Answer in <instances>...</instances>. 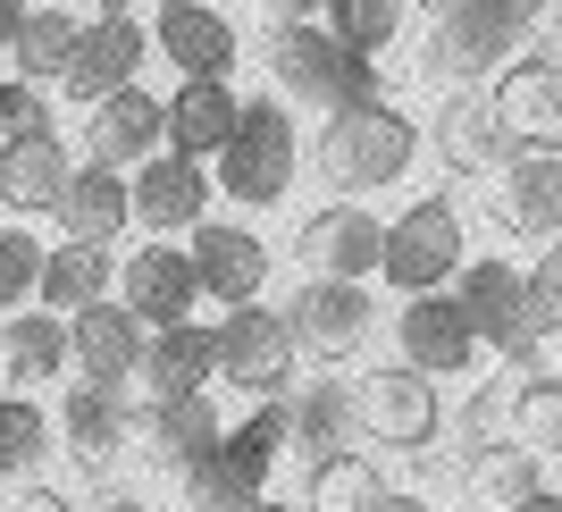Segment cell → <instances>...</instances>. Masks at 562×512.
Segmentation results:
<instances>
[{
  "label": "cell",
  "mask_w": 562,
  "mask_h": 512,
  "mask_svg": "<svg viewBox=\"0 0 562 512\" xmlns=\"http://www.w3.org/2000/svg\"><path fill=\"white\" fill-rule=\"evenodd\" d=\"M504 227L554 244L562 235V152H513L504 168Z\"/></svg>",
  "instance_id": "obj_31"
},
{
  "label": "cell",
  "mask_w": 562,
  "mask_h": 512,
  "mask_svg": "<svg viewBox=\"0 0 562 512\" xmlns=\"http://www.w3.org/2000/svg\"><path fill=\"white\" fill-rule=\"evenodd\" d=\"M370 512H446V504H428V496L420 488H386V496H378V504Z\"/></svg>",
  "instance_id": "obj_42"
},
{
  "label": "cell",
  "mask_w": 562,
  "mask_h": 512,
  "mask_svg": "<svg viewBox=\"0 0 562 512\" xmlns=\"http://www.w3.org/2000/svg\"><path fill=\"white\" fill-rule=\"evenodd\" d=\"M76 34H85V18H68L59 0L50 9H25L18 43H9V76H25V85H59L76 59Z\"/></svg>",
  "instance_id": "obj_32"
},
{
  "label": "cell",
  "mask_w": 562,
  "mask_h": 512,
  "mask_svg": "<svg viewBox=\"0 0 562 512\" xmlns=\"http://www.w3.org/2000/svg\"><path fill=\"white\" fill-rule=\"evenodd\" d=\"M186 260L193 278H202V303H260L269 278H278V253H269V235L244 227V219H202L186 235Z\"/></svg>",
  "instance_id": "obj_11"
},
{
  "label": "cell",
  "mask_w": 562,
  "mask_h": 512,
  "mask_svg": "<svg viewBox=\"0 0 562 512\" xmlns=\"http://www.w3.org/2000/svg\"><path fill=\"white\" fill-rule=\"evenodd\" d=\"M68 177H76V152L59 143V126H50V135H9L0 143V210L25 219V227L59 210Z\"/></svg>",
  "instance_id": "obj_23"
},
{
  "label": "cell",
  "mask_w": 562,
  "mask_h": 512,
  "mask_svg": "<svg viewBox=\"0 0 562 512\" xmlns=\"http://www.w3.org/2000/svg\"><path fill=\"white\" fill-rule=\"evenodd\" d=\"M85 18H135V0H85Z\"/></svg>",
  "instance_id": "obj_45"
},
{
  "label": "cell",
  "mask_w": 562,
  "mask_h": 512,
  "mask_svg": "<svg viewBox=\"0 0 562 512\" xmlns=\"http://www.w3.org/2000/svg\"><path fill=\"white\" fill-rule=\"evenodd\" d=\"M386 488H395V479L378 470L370 445H319L311 470H303V512H370Z\"/></svg>",
  "instance_id": "obj_29"
},
{
  "label": "cell",
  "mask_w": 562,
  "mask_h": 512,
  "mask_svg": "<svg viewBox=\"0 0 562 512\" xmlns=\"http://www.w3.org/2000/svg\"><path fill=\"white\" fill-rule=\"evenodd\" d=\"M117 303L143 320V336H160V327L193 320V303H202V278H193L186 244H168V235H143L135 253L117 260Z\"/></svg>",
  "instance_id": "obj_15"
},
{
  "label": "cell",
  "mask_w": 562,
  "mask_h": 512,
  "mask_svg": "<svg viewBox=\"0 0 562 512\" xmlns=\"http://www.w3.org/2000/svg\"><path fill=\"white\" fill-rule=\"evenodd\" d=\"M319 9H328V34L352 59H378V51H395V34H403V0H319Z\"/></svg>",
  "instance_id": "obj_35"
},
{
  "label": "cell",
  "mask_w": 562,
  "mask_h": 512,
  "mask_svg": "<svg viewBox=\"0 0 562 512\" xmlns=\"http://www.w3.org/2000/svg\"><path fill=\"white\" fill-rule=\"evenodd\" d=\"M538 488H546V463L513 437H487V445H462V454H453V496H462V512H520Z\"/></svg>",
  "instance_id": "obj_22"
},
{
  "label": "cell",
  "mask_w": 562,
  "mask_h": 512,
  "mask_svg": "<svg viewBox=\"0 0 562 512\" xmlns=\"http://www.w3.org/2000/svg\"><path fill=\"white\" fill-rule=\"evenodd\" d=\"M403 9H420V18L437 25V18H453V9H470V0H403Z\"/></svg>",
  "instance_id": "obj_44"
},
{
  "label": "cell",
  "mask_w": 562,
  "mask_h": 512,
  "mask_svg": "<svg viewBox=\"0 0 562 512\" xmlns=\"http://www.w3.org/2000/svg\"><path fill=\"white\" fill-rule=\"evenodd\" d=\"M294 361H303V345H294V327H285L278 303H235L218 320V387L227 396L285 403L294 396Z\"/></svg>",
  "instance_id": "obj_7"
},
{
  "label": "cell",
  "mask_w": 562,
  "mask_h": 512,
  "mask_svg": "<svg viewBox=\"0 0 562 512\" xmlns=\"http://www.w3.org/2000/svg\"><path fill=\"white\" fill-rule=\"evenodd\" d=\"M50 445H59V428H50V412L34 396H0V488H18V479H43Z\"/></svg>",
  "instance_id": "obj_34"
},
{
  "label": "cell",
  "mask_w": 562,
  "mask_h": 512,
  "mask_svg": "<svg viewBox=\"0 0 562 512\" xmlns=\"http://www.w3.org/2000/svg\"><path fill=\"white\" fill-rule=\"evenodd\" d=\"M0 512H76V496L50 479H18V488H0Z\"/></svg>",
  "instance_id": "obj_40"
},
{
  "label": "cell",
  "mask_w": 562,
  "mask_h": 512,
  "mask_svg": "<svg viewBox=\"0 0 562 512\" xmlns=\"http://www.w3.org/2000/svg\"><path fill=\"white\" fill-rule=\"evenodd\" d=\"M218 437H227V412H218V396L135 403V454L160 470V479H177V488H186L193 470L218 454Z\"/></svg>",
  "instance_id": "obj_13"
},
{
  "label": "cell",
  "mask_w": 562,
  "mask_h": 512,
  "mask_svg": "<svg viewBox=\"0 0 562 512\" xmlns=\"http://www.w3.org/2000/svg\"><path fill=\"white\" fill-rule=\"evenodd\" d=\"M554 470H562V463H554ZM554 488H562V479H554Z\"/></svg>",
  "instance_id": "obj_50"
},
{
  "label": "cell",
  "mask_w": 562,
  "mask_h": 512,
  "mask_svg": "<svg viewBox=\"0 0 562 512\" xmlns=\"http://www.w3.org/2000/svg\"><path fill=\"white\" fill-rule=\"evenodd\" d=\"M235 118H244V101H235L227 76H186L177 93H160L168 152H186V160H218L227 135H235Z\"/></svg>",
  "instance_id": "obj_27"
},
{
  "label": "cell",
  "mask_w": 562,
  "mask_h": 512,
  "mask_svg": "<svg viewBox=\"0 0 562 512\" xmlns=\"http://www.w3.org/2000/svg\"><path fill=\"white\" fill-rule=\"evenodd\" d=\"M412 160H420V118L395 110L386 93L328 110V126L303 143V168L336 193V202H370V193L403 186V177H412Z\"/></svg>",
  "instance_id": "obj_1"
},
{
  "label": "cell",
  "mask_w": 562,
  "mask_h": 512,
  "mask_svg": "<svg viewBox=\"0 0 562 512\" xmlns=\"http://www.w3.org/2000/svg\"><path fill=\"white\" fill-rule=\"evenodd\" d=\"M117 294V253L110 244H50L43 253V286H34V303L76 320L85 303H110Z\"/></svg>",
  "instance_id": "obj_30"
},
{
  "label": "cell",
  "mask_w": 562,
  "mask_h": 512,
  "mask_svg": "<svg viewBox=\"0 0 562 512\" xmlns=\"http://www.w3.org/2000/svg\"><path fill=\"white\" fill-rule=\"evenodd\" d=\"M59 445L76 454V470H110L135 454V387H93V378H68V396L50 412Z\"/></svg>",
  "instance_id": "obj_16"
},
{
  "label": "cell",
  "mask_w": 562,
  "mask_h": 512,
  "mask_svg": "<svg viewBox=\"0 0 562 512\" xmlns=\"http://www.w3.org/2000/svg\"><path fill=\"white\" fill-rule=\"evenodd\" d=\"M495 110V126H504V143L513 152H562V68L554 59H504V68L479 85Z\"/></svg>",
  "instance_id": "obj_12"
},
{
  "label": "cell",
  "mask_w": 562,
  "mask_h": 512,
  "mask_svg": "<svg viewBox=\"0 0 562 512\" xmlns=\"http://www.w3.org/2000/svg\"><path fill=\"white\" fill-rule=\"evenodd\" d=\"M285 327H294V345L311 361H352L378 336V303H370V286H352V278H303L294 303H285Z\"/></svg>",
  "instance_id": "obj_10"
},
{
  "label": "cell",
  "mask_w": 562,
  "mask_h": 512,
  "mask_svg": "<svg viewBox=\"0 0 562 512\" xmlns=\"http://www.w3.org/2000/svg\"><path fill=\"white\" fill-rule=\"evenodd\" d=\"M218 387V327L211 320H177L143 345L135 396L143 403H177V396H211Z\"/></svg>",
  "instance_id": "obj_21"
},
{
  "label": "cell",
  "mask_w": 562,
  "mask_h": 512,
  "mask_svg": "<svg viewBox=\"0 0 562 512\" xmlns=\"http://www.w3.org/2000/svg\"><path fill=\"white\" fill-rule=\"evenodd\" d=\"M260 18H269V25H311V18H319V0H260Z\"/></svg>",
  "instance_id": "obj_41"
},
{
  "label": "cell",
  "mask_w": 562,
  "mask_h": 512,
  "mask_svg": "<svg viewBox=\"0 0 562 512\" xmlns=\"http://www.w3.org/2000/svg\"><path fill=\"white\" fill-rule=\"evenodd\" d=\"M59 378H76L68 361V320L43 303H25L0 320V396H34V387H59Z\"/></svg>",
  "instance_id": "obj_25"
},
{
  "label": "cell",
  "mask_w": 562,
  "mask_h": 512,
  "mask_svg": "<svg viewBox=\"0 0 562 512\" xmlns=\"http://www.w3.org/2000/svg\"><path fill=\"white\" fill-rule=\"evenodd\" d=\"M211 168L202 160H186V152H151V160L126 177V202H135V227L143 235H193L202 219H211Z\"/></svg>",
  "instance_id": "obj_17"
},
{
  "label": "cell",
  "mask_w": 562,
  "mask_h": 512,
  "mask_svg": "<svg viewBox=\"0 0 562 512\" xmlns=\"http://www.w3.org/2000/svg\"><path fill=\"white\" fill-rule=\"evenodd\" d=\"M101 512H168V504H143V496H110Z\"/></svg>",
  "instance_id": "obj_47"
},
{
  "label": "cell",
  "mask_w": 562,
  "mask_h": 512,
  "mask_svg": "<svg viewBox=\"0 0 562 512\" xmlns=\"http://www.w3.org/2000/svg\"><path fill=\"white\" fill-rule=\"evenodd\" d=\"M25 9H50V0H25Z\"/></svg>",
  "instance_id": "obj_49"
},
{
  "label": "cell",
  "mask_w": 562,
  "mask_h": 512,
  "mask_svg": "<svg viewBox=\"0 0 562 512\" xmlns=\"http://www.w3.org/2000/svg\"><path fill=\"white\" fill-rule=\"evenodd\" d=\"M294 177H303V135H294V110H285L278 93L244 101L227 152H218V168H211V186L227 193L235 210H278L285 193H294Z\"/></svg>",
  "instance_id": "obj_2"
},
{
  "label": "cell",
  "mask_w": 562,
  "mask_h": 512,
  "mask_svg": "<svg viewBox=\"0 0 562 512\" xmlns=\"http://www.w3.org/2000/svg\"><path fill=\"white\" fill-rule=\"evenodd\" d=\"M479 327H470V311L453 303V286H437V294H403L395 311V361L403 370L437 378V387H453V378L479 370Z\"/></svg>",
  "instance_id": "obj_9"
},
{
  "label": "cell",
  "mask_w": 562,
  "mask_h": 512,
  "mask_svg": "<svg viewBox=\"0 0 562 512\" xmlns=\"http://www.w3.org/2000/svg\"><path fill=\"white\" fill-rule=\"evenodd\" d=\"M428 152H437V168H453L462 186H495V177L513 168V143H504V126H495L487 93H446V101H437V118H428Z\"/></svg>",
  "instance_id": "obj_18"
},
{
  "label": "cell",
  "mask_w": 562,
  "mask_h": 512,
  "mask_svg": "<svg viewBox=\"0 0 562 512\" xmlns=\"http://www.w3.org/2000/svg\"><path fill=\"white\" fill-rule=\"evenodd\" d=\"M235 512H294V504H278V496H260V504H235Z\"/></svg>",
  "instance_id": "obj_48"
},
{
  "label": "cell",
  "mask_w": 562,
  "mask_h": 512,
  "mask_svg": "<svg viewBox=\"0 0 562 512\" xmlns=\"http://www.w3.org/2000/svg\"><path fill=\"white\" fill-rule=\"evenodd\" d=\"M378 253H386V219H370L361 202H319V210H303V227H294V260H303V278H352V286H370L378 278Z\"/></svg>",
  "instance_id": "obj_14"
},
{
  "label": "cell",
  "mask_w": 562,
  "mask_h": 512,
  "mask_svg": "<svg viewBox=\"0 0 562 512\" xmlns=\"http://www.w3.org/2000/svg\"><path fill=\"white\" fill-rule=\"evenodd\" d=\"M453 303L470 311L479 345L513 353L520 370H538V353L554 345V336H538V320H529V286H520V269H513L504 253H487V260H462V278H453Z\"/></svg>",
  "instance_id": "obj_8"
},
{
  "label": "cell",
  "mask_w": 562,
  "mask_h": 512,
  "mask_svg": "<svg viewBox=\"0 0 562 512\" xmlns=\"http://www.w3.org/2000/svg\"><path fill=\"white\" fill-rule=\"evenodd\" d=\"M18 25H25V0H0V51L18 43Z\"/></svg>",
  "instance_id": "obj_43"
},
{
  "label": "cell",
  "mask_w": 562,
  "mask_h": 512,
  "mask_svg": "<svg viewBox=\"0 0 562 512\" xmlns=\"http://www.w3.org/2000/svg\"><path fill=\"white\" fill-rule=\"evenodd\" d=\"M470 260V219L453 193H420V202H403L386 219V253H378V278L395 286V294H437V286L462 278Z\"/></svg>",
  "instance_id": "obj_4"
},
{
  "label": "cell",
  "mask_w": 562,
  "mask_h": 512,
  "mask_svg": "<svg viewBox=\"0 0 562 512\" xmlns=\"http://www.w3.org/2000/svg\"><path fill=\"white\" fill-rule=\"evenodd\" d=\"M520 286H529V320H538V336H562V235L538 244V260L520 269Z\"/></svg>",
  "instance_id": "obj_37"
},
{
  "label": "cell",
  "mask_w": 562,
  "mask_h": 512,
  "mask_svg": "<svg viewBox=\"0 0 562 512\" xmlns=\"http://www.w3.org/2000/svg\"><path fill=\"white\" fill-rule=\"evenodd\" d=\"M160 143H168L160 93H143V85H126V93H101L93 110H85V160H93V168H143Z\"/></svg>",
  "instance_id": "obj_26"
},
{
  "label": "cell",
  "mask_w": 562,
  "mask_h": 512,
  "mask_svg": "<svg viewBox=\"0 0 562 512\" xmlns=\"http://www.w3.org/2000/svg\"><path fill=\"white\" fill-rule=\"evenodd\" d=\"M378 59H352L328 25H278L269 34V85L294 110H345V101H378Z\"/></svg>",
  "instance_id": "obj_6"
},
{
  "label": "cell",
  "mask_w": 562,
  "mask_h": 512,
  "mask_svg": "<svg viewBox=\"0 0 562 512\" xmlns=\"http://www.w3.org/2000/svg\"><path fill=\"white\" fill-rule=\"evenodd\" d=\"M504 437L529 445L538 463H562V378L554 370H529L513 396H504Z\"/></svg>",
  "instance_id": "obj_33"
},
{
  "label": "cell",
  "mask_w": 562,
  "mask_h": 512,
  "mask_svg": "<svg viewBox=\"0 0 562 512\" xmlns=\"http://www.w3.org/2000/svg\"><path fill=\"white\" fill-rule=\"evenodd\" d=\"M50 227H59V244H117V235L135 227V202H126V168H93V160H76L68 193H59V210H50Z\"/></svg>",
  "instance_id": "obj_28"
},
{
  "label": "cell",
  "mask_w": 562,
  "mask_h": 512,
  "mask_svg": "<svg viewBox=\"0 0 562 512\" xmlns=\"http://www.w3.org/2000/svg\"><path fill=\"white\" fill-rule=\"evenodd\" d=\"M9 135H50V101L25 76H0V143Z\"/></svg>",
  "instance_id": "obj_38"
},
{
  "label": "cell",
  "mask_w": 562,
  "mask_h": 512,
  "mask_svg": "<svg viewBox=\"0 0 562 512\" xmlns=\"http://www.w3.org/2000/svg\"><path fill=\"white\" fill-rule=\"evenodd\" d=\"M43 253H50V244L25 227V219H18V227H0V320L34 303V286H43Z\"/></svg>",
  "instance_id": "obj_36"
},
{
  "label": "cell",
  "mask_w": 562,
  "mask_h": 512,
  "mask_svg": "<svg viewBox=\"0 0 562 512\" xmlns=\"http://www.w3.org/2000/svg\"><path fill=\"white\" fill-rule=\"evenodd\" d=\"M143 320L126 303H85L68 320V361H76V378H93V387H135V370H143Z\"/></svg>",
  "instance_id": "obj_24"
},
{
  "label": "cell",
  "mask_w": 562,
  "mask_h": 512,
  "mask_svg": "<svg viewBox=\"0 0 562 512\" xmlns=\"http://www.w3.org/2000/svg\"><path fill=\"white\" fill-rule=\"evenodd\" d=\"M520 51L562 68V0H529V18H520Z\"/></svg>",
  "instance_id": "obj_39"
},
{
  "label": "cell",
  "mask_w": 562,
  "mask_h": 512,
  "mask_svg": "<svg viewBox=\"0 0 562 512\" xmlns=\"http://www.w3.org/2000/svg\"><path fill=\"white\" fill-rule=\"evenodd\" d=\"M520 18H529V0H470V9L437 18L420 34V85L479 93L504 59H520Z\"/></svg>",
  "instance_id": "obj_3"
},
{
  "label": "cell",
  "mask_w": 562,
  "mask_h": 512,
  "mask_svg": "<svg viewBox=\"0 0 562 512\" xmlns=\"http://www.w3.org/2000/svg\"><path fill=\"white\" fill-rule=\"evenodd\" d=\"M520 512H562V488H554V479H546V488L529 496V504H520Z\"/></svg>",
  "instance_id": "obj_46"
},
{
  "label": "cell",
  "mask_w": 562,
  "mask_h": 512,
  "mask_svg": "<svg viewBox=\"0 0 562 512\" xmlns=\"http://www.w3.org/2000/svg\"><path fill=\"white\" fill-rule=\"evenodd\" d=\"M151 51L177 68V85H186V76H235L244 34H235V18H227V9H211V0H160Z\"/></svg>",
  "instance_id": "obj_20"
},
{
  "label": "cell",
  "mask_w": 562,
  "mask_h": 512,
  "mask_svg": "<svg viewBox=\"0 0 562 512\" xmlns=\"http://www.w3.org/2000/svg\"><path fill=\"white\" fill-rule=\"evenodd\" d=\"M352 428L378 445V454H437L453 437V412H446V387L420 370H361L352 378Z\"/></svg>",
  "instance_id": "obj_5"
},
{
  "label": "cell",
  "mask_w": 562,
  "mask_h": 512,
  "mask_svg": "<svg viewBox=\"0 0 562 512\" xmlns=\"http://www.w3.org/2000/svg\"><path fill=\"white\" fill-rule=\"evenodd\" d=\"M143 59H151V25L143 18H85V34H76V59H68V101H85L93 110L101 93H126L143 76Z\"/></svg>",
  "instance_id": "obj_19"
}]
</instances>
